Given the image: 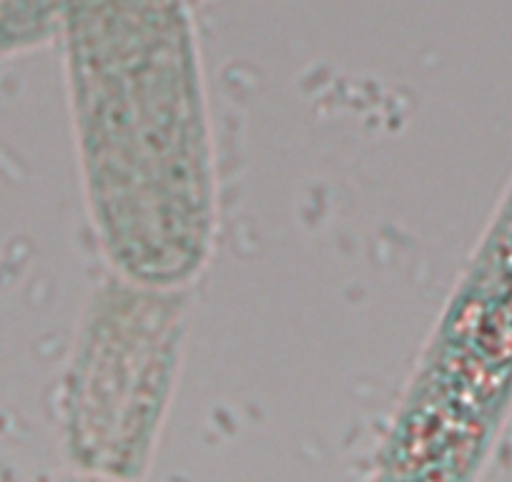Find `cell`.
I'll list each match as a JSON object with an SVG mask.
<instances>
[{
	"label": "cell",
	"instance_id": "1",
	"mask_svg": "<svg viewBox=\"0 0 512 482\" xmlns=\"http://www.w3.org/2000/svg\"><path fill=\"white\" fill-rule=\"evenodd\" d=\"M86 209L113 274L189 289L219 224L189 0H66L61 36Z\"/></svg>",
	"mask_w": 512,
	"mask_h": 482
},
{
	"label": "cell",
	"instance_id": "2",
	"mask_svg": "<svg viewBox=\"0 0 512 482\" xmlns=\"http://www.w3.org/2000/svg\"><path fill=\"white\" fill-rule=\"evenodd\" d=\"M189 289L108 274L88 302L61 385L63 447L93 477H144L184 357Z\"/></svg>",
	"mask_w": 512,
	"mask_h": 482
},
{
	"label": "cell",
	"instance_id": "3",
	"mask_svg": "<svg viewBox=\"0 0 512 482\" xmlns=\"http://www.w3.org/2000/svg\"><path fill=\"white\" fill-rule=\"evenodd\" d=\"M66 0H0V58L48 46L61 36Z\"/></svg>",
	"mask_w": 512,
	"mask_h": 482
}]
</instances>
